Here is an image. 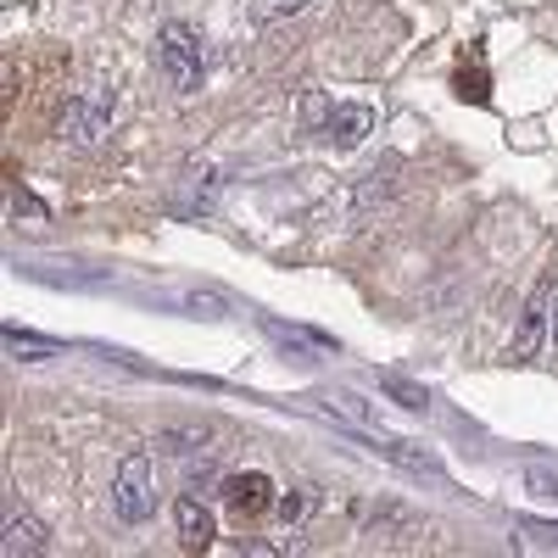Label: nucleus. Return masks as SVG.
Here are the masks:
<instances>
[{"mask_svg":"<svg viewBox=\"0 0 558 558\" xmlns=\"http://www.w3.org/2000/svg\"><path fill=\"white\" fill-rule=\"evenodd\" d=\"M157 68L162 78L179 89V96H196L202 78H207V45L191 23H162L157 34Z\"/></svg>","mask_w":558,"mask_h":558,"instance_id":"1","label":"nucleus"},{"mask_svg":"<svg viewBox=\"0 0 558 558\" xmlns=\"http://www.w3.org/2000/svg\"><path fill=\"white\" fill-rule=\"evenodd\" d=\"M307 129L324 140V146H357L363 134H375V107L363 101H324V96H307Z\"/></svg>","mask_w":558,"mask_h":558,"instance_id":"2","label":"nucleus"},{"mask_svg":"<svg viewBox=\"0 0 558 558\" xmlns=\"http://www.w3.org/2000/svg\"><path fill=\"white\" fill-rule=\"evenodd\" d=\"M112 514L123 525H140L157 514V481H151V458L146 452H129L123 470H118V486H112Z\"/></svg>","mask_w":558,"mask_h":558,"instance_id":"3","label":"nucleus"},{"mask_svg":"<svg viewBox=\"0 0 558 558\" xmlns=\"http://www.w3.org/2000/svg\"><path fill=\"white\" fill-rule=\"evenodd\" d=\"M218 497H223V508L235 520H263L268 508H274V481L263 475V470H241V475H223L218 481Z\"/></svg>","mask_w":558,"mask_h":558,"instance_id":"4","label":"nucleus"},{"mask_svg":"<svg viewBox=\"0 0 558 558\" xmlns=\"http://www.w3.org/2000/svg\"><path fill=\"white\" fill-rule=\"evenodd\" d=\"M107 123H112V84H96V89H84V96L68 107V134L78 140V146H96V140L107 134Z\"/></svg>","mask_w":558,"mask_h":558,"instance_id":"5","label":"nucleus"},{"mask_svg":"<svg viewBox=\"0 0 558 558\" xmlns=\"http://www.w3.org/2000/svg\"><path fill=\"white\" fill-rule=\"evenodd\" d=\"M547 313H553V286H536V296H531V307H525V318H520V330H514V341H508V357H536V347H542V336H547Z\"/></svg>","mask_w":558,"mask_h":558,"instance_id":"6","label":"nucleus"},{"mask_svg":"<svg viewBox=\"0 0 558 558\" xmlns=\"http://www.w3.org/2000/svg\"><path fill=\"white\" fill-rule=\"evenodd\" d=\"M218 168L213 162H191L184 168V179H179V213L184 218H196V213H213V202H218Z\"/></svg>","mask_w":558,"mask_h":558,"instance_id":"7","label":"nucleus"},{"mask_svg":"<svg viewBox=\"0 0 558 558\" xmlns=\"http://www.w3.org/2000/svg\"><path fill=\"white\" fill-rule=\"evenodd\" d=\"M0 547H7V558H39L45 547H51V531H45L34 514H12V520H7V536H0Z\"/></svg>","mask_w":558,"mask_h":558,"instance_id":"8","label":"nucleus"},{"mask_svg":"<svg viewBox=\"0 0 558 558\" xmlns=\"http://www.w3.org/2000/svg\"><path fill=\"white\" fill-rule=\"evenodd\" d=\"M173 520H179L184 547H213L218 525H213V514H207V508H202L196 497H179V502H173Z\"/></svg>","mask_w":558,"mask_h":558,"instance_id":"9","label":"nucleus"},{"mask_svg":"<svg viewBox=\"0 0 558 558\" xmlns=\"http://www.w3.org/2000/svg\"><path fill=\"white\" fill-rule=\"evenodd\" d=\"M263 330H268L274 341L296 347V352H313V357L336 352V336H324V330H307V324H279V318H263Z\"/></svg>","mask_w":558,"mask_h":558,"instance_id":"10","label":"nucleus"},{"mask_svg":"<svg viewBox=\"0 0 558 558\" xmlns=\"http://www.w3.org/2000/svg\"><path fill=\"white\" fill-rule=\"evenodd\" d=\"M318 486H291V492H279L274 497V508H279V520H286V525H307L313 514H318Z\"/></svg>","mask_w":558,"mask_h":558,"instance_id":"11","label":"nucleus"},{"mask_svg":"<svg viewBox=\"0 0 558 558\" xmlns=\"http://www.w3.org/2000/svg\"><path fill=\"white\" fill-rule=\"evenodd\" d=\"M391 463H402V470H413V475H436L441 481V463H436V452H425V447H413V441H386L380 447Z\"/></svg>","mask_w":558,"mask_h":558,"instance_id":"12","label":"nucleus"},{"mask_svg":"<svg viewBox=\"0 0 558 558\" xmlns=\"http://www.w3.org/2000/svg\"><path fill=\"white\" fill-rule=\"evenodd\" d=\"M452 89H458L463 101H475V107H486V101H492V78H486L481 57H475V62H463V68L452 73Z\"/></svg>","mask_w":558,"mask_h":558,"instance_id":"13","label":"nucleus"},{"mask_svg":"<svg viewBox=\"0 0 558 558\" xmlns=\"http://www.w3.org/2000/svg\"><path fill=\"white\" fill-rule=\"evenodd\" d=\"M318 402H324V408H330V413H341V418H347V425H363V430H368V425H375V408H368L363 397H352V391H324Z\"/></svg>","mask_w":558,"mask_h":558,"instance_id":"14","label":"nucleus"},{"mask_svg":"<svg viewBox=\"0 0 558 558\" xmlns=\"http://www.w3.org/2000/svg\"><path fill=\"white\" fill-rule=\"evenodd\" d=\"M380 391H386L391 402H402L408 413H425V408H430V391L413 386V380H402V375H380Z\"/></svg>","mask_w":558,"mask_h":558,"instance_id":"15","label":"nucleus"},{"mask_svg":"<svg viewBox=\"0 0 558 558\" xmlns=\"http://www.w3.org/2000/svg\"><path fill=\"white\" fill-rule=\"evenodd\" d=\"M7 352H23V357H57L62 347H57V341H39V336H28V330H12V324H7Z\"/></svg>","mask_w":558,"mask_h":558,"instance_id":"16","label":"nucleus"},{"mask_svg":"<svg viewBox=\"0 0 558 558\" xmlns=\"http://www.w3.org/2000/svg\"><path fill=\"white\" fill-rule=\"evenodd\" d=\"M307 0H252V17L257 23H279V17H296Z\"/></svg>","mask_w":558,"mask_h":558,"instance_id":"17","label":"nucleus"},{"mask_svg":"<svg viewBox=\"0 0 558 558\" xmlns=\"http://www.w3.org/2000/svg\"><path fill=\"white\" fill-rule=\"evenodd\" d=\"M520 481H525V492H531V497H547V502H558V475H553V470H536V463H531V470H525Z\"/></svg>","mask_w":558,"mask_h":558,"instance_id":"18","label":"nucleus"},{"mask_svg":"<svg viewBox=\"0 0 558 558\" xmlns=\"http://www.w3.org/2000/svg\"><path fill=\"white\" fill-rule=\"evenodd\" d=\"M12 213H17V218H23V213H28V218H34V223H45V218H51V213H45V207H39V202H34V196H28V191H12Z\"/></svg>","mask_w":558,"mask_h":558,"instance_id":"19","label":"nucleus"},{"mask_svg":"<svg viewBox=\"0 0 558 558\" xmlns=\"http://www.w3.org/2000/svg\"><path fill=\"white\" fill-rule=\"evenodd\" d=\"M520 531H525V542H531V547H558V525H531V520H525Z\"/></svg>","mask_w":558,"mask_h":558,"instance_id":"20","label":"nucleus"},{"mask_svg":"<svg viewBox=\"0 0 558 558\" xmlns=\"http://www.w3.org/2000/svg\"><path fill=\"white\" fill-rule=\"evenodd\" d=\"M184 302H191L202 318H223V302H218V296H184Z\"/></svg>","mask_w":558,"mask_h":558,"instance_id":"21","label":"nucleus"},{"mask_svg":"<svg viewBox=\"0 0 558 558\" xmlns=\"http://www.w3.org/2000/svg\"><path fill=\"white\" fill-rule=\"evenodd\" d=\"M547 341H553V352H558V302H553V318H547Z\"/></svg>","mask_w":558,"mask_h":558,"instance_id":"22","label":"nucleus"}]
</instances>
